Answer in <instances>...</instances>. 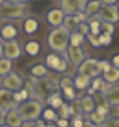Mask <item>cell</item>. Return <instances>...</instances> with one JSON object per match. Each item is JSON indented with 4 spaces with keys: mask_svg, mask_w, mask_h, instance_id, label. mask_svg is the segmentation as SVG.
<instances>
[{
    "mask_svg": "<svg viewBox=\"0 0 119 127\" xmlns=\"http://www.w3.org/2000/svg\"><path fill=\"white\" fill-rule=\"evenodd\" d=\"M109 62H110V65L111 67H114V68H118L119 69V53L114 54Z\"/></svg>",
    "mask_w": 119,
    "mask_h": 127,
    "instance_id": "43",
    "label": "cell"
},
{
    "mask_svg": "<svg viewBox=\"0 0 119 127\" xmlns=\"http://www.w3.org/2000/svg\"><path fill=\"white\" fill-rule=\"evenodd\" d=\"M46 103L51 107V109H59V108H60L63 104H64L63 98L60 96V93H59V91H54V93L48 98Z\"/></svg>",
    "mask_w": 119,
    "mask_h": 127,
    "instance_id": "22",
    "label": "cell"
},
{
    "mask_svg": "<svg viewBox=\"0 0 119 127\" xmlns=\"http://www.w3.org/2000/svg\"><path fill=\"white\" fill-rule=\"evenodd\" d=\"M55 126L56 127H68L69 126V122H68V119H60V118H58V121L55 122Z\"/></svg>",
    "mask_w": 119,
    "mask_h": 127,
    "instance_id": "45",
    "label": "cell"
},
{
    "mask_svg": "<svg viewBox=\"0 0 119 127\" xmlns=\"http://www.w3.org/2000/svg\"><path fill=\"white\" fill-rule=\"evenodd\" d=\"M99 44H100V46H108L111 44V40H113V36H109L106 33H100L99 35Z\"/></svg>",
    "mask_w": 119,
    "mask_h": 127,
    "instance_id": "39",
    "label": "cell"
},
{
    "mask_svg": "<svg viewBox=\"0 0 119 127\" xmlns=\"http://www.w3.org/2000/svg\"><path fill=\"white\" fill-rule=\"evenodd\" d=\"M99 127H104V126H99Z\"/></svg>",
    "mask_w": 119,
    "mask_h": 127,
    "instance_id": "54",
    "label": "cell"
},
{
    "mask_svg": "<svg viewBox=\"0 0 119 127\" xmlns=\"http://www.w3.org/2000/svg\"><path fill=\"white\" fill-rule=\"evenodd\" d=\"M91 85V78L85 74H77L76 77L73 78V87L74 90H87Z\"/></svg>",
    "mask_w": 119,
    "mask_h": 127,
    "instance_id": "18",
    "label": "cell"
},
{
    "mask_svg": "<svg viewBox=\"0 0 119 127\" xmlns=\"http://www.w3.org/2000/svg\"><path fill=\"white\" fill-rule=\"evenodd\" d=\"M76 32H78V33H81L82 36L86 37L88 33H90V27H88V25L86 23V22H83V23H79V25H78Z\"/></svg>",
    "mask_w": 119,
    "mask_h": 127,
    "instance_id": "41",
    "label": "cell"
},
{
    "mask_svg": "<svg viewBox=\"0 0 119 127\" xmlns=\"http://www.w3.org/2000/svg\"><path fill=\"white\" fill-rule=\"evenodd\" d=\"M60 9L64 13V16H74L77 12H79L78 1H73V0H63V1H60Z\"/></svg>",
    "mask_w": 119,
    "mask_h": 127,
    "instance_id": "15",
    "label": "cell"
},
{
    "mask_svg": "<svg viewBox=\"0 0 119 127\" xmlns=\"http://www.w3.org/2000/svg\"><path fill=\"white\" fill-rule=\"evenodd\" d=\"M60 62V57L56 54H49L46 57V68H51V69H56V67Z\"/></svg>",
    "mask_w": 119,
    "mask_h": 127,
    "instance_id": "32",
    "label": "cell"
},
{
    "mask_svg": "<svg viewBox=\"0 0 119 127\" xmlns=\"http://www.w3.org/2000/svg\"><path fill=\"white\" fill-rule=\"evenodd\" d=\"M64 13L62 12L60 8H51L48 13H46V21L48 23L53 27V28H56V27H60L62 23H63V19H64Z\"/></svg>",
    "mask_w": 119,
    "mask_h": 127,
    "instance_id": "11",
    "label": "cell"
},
{
    "mask_svg": "<svg viewBox=\"0 0 119 127\" xmlns=\"http://www.w3.org/2000/svg\"><path fill=\"white\" fill-rule=\"evenodd\" d=\"M31 82L33 85V91H35V96L39 101H44V100H48V98L53 94L55 90V86L51 84V81L48 77H44V78H32L31 77ZM36 99V100H37Z\"/></svg>",
    "mask_w": 119,
    "mask_h": 127,
    "instance_id": "4",
    "label": "cell"
},
{
    "mask_svg": "<svg viewBox=\"0 0 119 127\" xmlns=\"http://www.w3.org/2000/svg\"><path fill=\"white\" fill-rule=\"evenodd\" d=\"M3 4H4V1H3V0H0V6H1Z\"/></svg>",
    "mask_w": 119,
    "mask_h": 127,
    "instance_id": "52",
    "label": "cell"
},
{
    "mask_svg": "<svg viewBox=\"0 0 119 127\" xmlns=\"http://www.w3.org/2000/svg\"><path fill=\"white\" fill-rule=\"evenodd\" d=\"M83 42H85V36H82L78 32H72L71 33V36H69V46L81 48Z\"/></svg>",
    "mask_w": 119,
    "mask_h": 127,
    "instance_id": "30",
    "label": "cell"
},
{
    "mask_svg": "<svg viewBox=\"0 0 119 127\" xmlns=\"http://www.w3.org/2000/svg\"><path fill=\"white\" fill-rule=\"evenodd\" d=\"M67 55H68L69 62H71L74 67H78V65L87 58L85 50L82 49V46H81V48L68 46V49H67Z\"/></svg>",
    "mask_w": 119,
    "mask_h": 127,
    "instance_id": "10",
    "label": "cell"
},
{
    "mask_svg": "<svg viewBox=\"0 0 119 127\" xmlns=\"http://www.w3.org/2000/svg\"><path fill=\"white\" fill-rule=\"evenodd\" d=\"M104 127H119V116H108L106 121L102 125Z\"/></svg>",
    "mask_w": 119,
    "mask_h": 127,
    "instance_id": "37",
    "label": "cell"
},
{
    "mask_svg": "<svg viewBox=\"0 0 119 127\" xmlns=\"http://www.w3.org/2000/svg\"><path fill=\"white\" fill-rule=\"evenodd\" d=\"M101 77L109 86L110 85H115V84H118V81H119V69L110 65L109 69L105 71L101 74Z\"/></svg>",
    "mask_w": 119,
    "mask_h": 127,
    "instance_id": "16",
    "label": "cell"
},
{
    "mask_svg": "<svg viewBox=\"0 0 119 127\" xmlns=\"http://www.w3.org/2000/svg\"><path fill=\"white\" fill-rule=\"evenodd\" d=\"M12 62L6 58H0V77H5L6 74H9L12 72Z\"/></svg>",
    "mask_w": 119,
    "mask_h": 127,
    "instance_id": "28",
    "label": "cell"
},
{
    "mask_svg": "<svg viewBox=\"0 0 119 127\" xmlns=\"http://www.w3.org/2000/svg\"><path fill=\"white\" fill-rule=\"evenodd\" d=\"M29 73H31L32 78H44L48 76V68H46V65L37 63L29 68Z\"/></svg>",
    "mask_w": 119,
    "mask_h": 127,
    "instance_id": "19",
    "label": "cell"
},
{
    "mask_svg": "<svg viewBox=\"0 0 119 127\" xmlns=\"http://www.w3.org/2000/svg\"><path fill=\"white\" fill-rule=\"evenodd\" d=\"M78 21L76 19L74 16H65L64 19H63V23H62V27L65 28L69 33L72 32H76L77 31V27H78Z\"/></svg>",
    "mask_w": 119,
    "mask_h": 127,
    "instance_id": "21",
    "label": "cell"
},
{
    "mask_svg": "<svg viewBox=\"0 0 119 127\" xmlns=\"http://www.w3.org/2000/svg\"><path fill=\"white\" fill-rule=\"evenodd\" d=\"M13 100H14V103H17L18 105H19L21 103H23V100H22V96H21L19 91H16V93H13Z\"/></svg>",
    "mask_w": 119,
    "mask_h": 127,
    "instance_id": "46",
    "label": "cell"
},
{
    "mask_svg": "<svg viewBox=\"0 0 119 127\" xmlns=\"http://www.w3.org/2000/svg\"><path fill=\"white\" fill-rule=\"evenodd\" d=\"M72 126L73 127H83V118H73Z\"/></svg>",
    "mask_w": 119,
    "mask_h": 127,
    "instance_id": "44",
    "label": "cell"
},
{
    "mask_svg": "<svg viewBox=\"0 0 119 127\" xmlns=\"http://www.w3.org/2000/svg\"><path fill=\"white\" fill-rule=\"evenodd\" d=\"M118 108H119V107H118Z\"/></svg>",
    "mask_w": 119,
    "mask_h": 127,
    "instance_id": "55",
    "label": "cell"
},
{
    "mask_svg": "<svg viewBox=\"0 0 119 127\" xmlns=\"http://www.w3.org/2000/svg\"><path fill=\"white\" fill-rule=\"evenodd\" d=\"M67 68H68V62H67L64 58H60V62H59L55 72H56V73H63V72L67 71Z\"/></svg>",
    "mask_w": 119,
    "mask_h": 127,
    "instance_id": "42",
    "label": "cell"
},
{
    "mask_svg": "<svg viewBox=\"0 0 119 127\" xmlns=\"http://www.w3.org/2000/svg\"><path fill=\"white\" fill-rule=\"evenodd\" d=\"M105 116H101L100 113H97V112H92V113L87 114V121H90L91 123H94L95 126H102L104 122L106 121Z\"/></svg>",
    "mask_w": 119,
    "mask_h": 127,
    "instance_id": "29",
    "label": "cell"
},
{
    "mask_svg": "<svg viewBox=\"0 0 119 127\" xmlns=\"http://www.w3.org/2000/svg\"><path fill=\"white\" fill-rule=\"evenodd\" d=\"M26 9V1H4V4L0 6V16L3 18L18 19L24 16Z\"/></svg>",
    "mask_w": 119,
    "mask_h": 127,
    "instance_id": "3",
    "label": "cell"
},
{
    "mask_svg": "<svg viewBox=\"0 0 119 127\" xmlns=\"http://www.w3.org/2000/svg\"><path fill=\"white\" fill-rule=\"evenodd\" d=\"M18 108V104L13 100V93L0 87V112H8L10 109Z\"/></svg>",
    "mask_w": 119,
    "mask_h": 127,
    "instance_id": "9",
    "label": "cell"
},
{
    "mask_svg": "<svg viewBox=\"0 0 119 127\" xmlns=\"http://www.w3.org/2000/svg\"><path fill=\"white\" fill-rule=\"evenodd\" d=\"M117 0H102V1H100L101 5L104 6H111V5H117Z\"/></svg>",
    "mask_w": 119,
    "mask_h": 127,
    "instance_id": "47",
    "label": "cell"
},
{
    "mask_svg": "<svg viewBox=\"0 0 119 127\" xmlns=\"http://www.w3.org/2000/svg\"><path fill=\"white\" fill-rule=\"evenodd\" d=\"M3 53H4V48H3V42H0V58H3Z\"/></svg>",
    "mask_w": 119,
    "mask_h": 127,
    "instance_id": "50",
    "label": "cell"
},
{
    "mask_svg": "<svg viewBox=\"0 0 119 127\" xmlns=\"http://www.w3.org/2000/svg\"><path fill=\"white\" fill-rule=\"evenodd\" d=\"M105 96L108 99L110 108L111 107H119V84L110 85L105 91Z\"/></svg>",
    "mask_w": 119,
    "mask_h": 127,
    "instance_id": "12",
    "label": "cell"
},
{
    "mask_svg": "<svg viewBox=\"0 0 119 127\" xmlns=\"http://www.w3.org/2000/svg\"><path fill=\"white\" fill-rule=\"evenodd\" d=\"M99 36H95V35H91V33H88L86 37H85V40H87L88 41V44L92 46V48H95V49H99V48H101L100 46V44H99V39H97Z\"/></svg>",
    "mask_w": 119,
    "mask_h": 127,
    "instance_id": "40",
    "label": "cell"
},
{
    "mask_svg": "<svg viewBox=\"0 0 119 127\" xmlns=\"http://www.w3.org/2000/svg\"><path fill=\"white\" fill-rule=\"evenodd\" d=\"M56 114L59 116V118L60 119H68L71 118V114H69V109H68V104H63V105L58 109Z\"/></svg>",
    "mask_w": 119,
    "mask_h": 127,
    "instance_id": "38",
    "label": "cell"
},
{
    "mask_svg": "<svg viewBox=\"0 0 119 127\" xmlns=\"http://www.w3.org/2000/svg\"><path fill=\"white\" fill-rule=\"evenodd\" d=\"M68 109H69V114L73 118H82V109H81V104H79V99H74L68 104Z\"/></svg>",
    "mask_w": 119,
    "mask_h": 127,
    "instance_id": "24",
    "label": "cell"
},
{
    "mask_svg": "<svg viewBox=\"0 0 119 127\" xmlns=\"http://www.w3.org/2000/svg\"><path fill=\"white\" fill-rule=\"evenodd\" d=\"M41 117H42V121H48V122H56L58 121V114L54 109L51 108H45L41 113Z\"/></svg>",
    "mask_w": 119,
    "mask_h": 127,
    "instance_id": "31",
    "label": "cell"
},
{
    "mask_svg": "<svg viewBox=\"0 0 119 127\" xmlns=\"http://www.w3.org/2000/svg\"><path fill=\"white\" fill-rule=\"evenodd\" d=\"M92 99H94V101H95L96 108L110 109V105H109V103H108V99H106L105 94H102V93H95V94L92 95Z\"/></svg>",
    "mask_w": 119,
    "mask_h": 127,
    "instance_id": "26",
    "label": "cell"
},
{
    "mask_svg": "<svg viewBox=\"0 0 119 127\" xmlns=\"http://www.w3.org/2000/svg\"><path fill=\"white\" fill-rule=\"evenodd\" d=\"M21 127H37L36 121H28V122H23L21 125Z\"/></svg>",
    "mask_w": 119,
    "mask_h": 127,
    "instance_id": "48",
    "label": "cell"
},
{
    "mask_svg": "<svg viewBox=\"0 0 119 127\" xmlns=\"http://www.w3.org/2000/svg\"><path fill=\"white\" fill-rule=\"evenodd\" d=\"M18 113L23 122L28 121H37L40 119L41 113L44 110L42 103L36 100V99H29L27 101H23L18 105Z\"/></svg>",
    "mask_w": 119,
    "mask_h": 127,
    "instance_id": "2",
    "label": "cell"
},
{
    "mask_svg": "<svg viewBox=\"0 0 119 127\" xmlns=\"http://www.w3.org/2000/svg\"><path fill=\"white\" fill-rule=\"evenodd\" d=\"M101 8V4L100 1H87L86 3V6H85V16L88 18V17H91V16H95V14H97L99 10Z\"/></svg>",
    "mask_w": 119,
    "mask_h": 127,
    "instance_id": "25",
    "label": "cell"
},
{
    "mask_svg": "<svg viewBox=\"0 0 119 127\" xmlns=\"http://www.w3.org/2000/svg\"><path fill=\"white\" fill-rule=\"evenodd\" d=\"M24 86V80L22 78L17 72H10L9 74L3 78V87L5 90H8L10 93H16V91H21Z\"/></svg>",
    "mask_w": 119,
    "mask_h": 127,
    "instance_id": "5",
    "label": "cell"
},
{
    "mask_svg": "<svg viewBox=\"0 0 119 127\" xmlns=\"http://www.w3.org/2000/svg\"><path fill=\"white\" fill-rule=\"evenodd\" d=\"M17 35H18V31L13 25H4L1 28H0V37L4 40V42L16 40Z\"/></svg>",
    "mask_w": 119,
    "mask_h": 127,
    "instance_id": "14",
    "label": "cell"
},
{
    "mask_svg": "<svg viewBox=\"0 0 119 127\" xmlns=\"http://www.w3.org/2000/svg\"><path fill=\"white\" fill-rule=\"evenodd\" d=\"M63 91V96L65 100H68L69 103L74 99H77V95H76V90H74V87H68V89H64Z\"/></svg>",
    "mask_w": 119,
    "mask_h": 127,
    "instance_id": "36",
    "label": "cell"
},
{
    "mask_svg": "<svg viewBox=\"0 0 119 127\" xmlns=\"http://www.w3.org/2000/svg\"><path fill=\"white\" fill-rule=\"evenodd\" d=\"M3 48H4V53L3 57L9 59L10 62L17 61V59L21 57V45L17 40H12V41H5L3 42Z\"/></svg>",
    "mask_w": 119,
    "mask_h": 127,
    "instance_id": "8",
    "label": "cell"
},
{
    "mask_svg": "<svg viewBox=\"0 0 119 127\" xmlns=\"http://www.w3.org/2000/svg\"><path fill=\"white\" fill-rule=\"evenodd\" d=\"M97 61L99 59H96V58H86L85 61L77 67L78 74L88 76L91 80L95 78V77H99L100 74L96 72V64H97Z\"/></svg>",
    "mask_w": 119,
    "mask_h": 127,
    "instance_id": "7",
    "label": "cell"
},
{
    "mask_svg": "<svg viewBox=\"0 0 119 127\" xmlns=\"http://www.w3.org/2000/svg\"><path fill=\"white\" fill-rule=\"evenodd\" d=\"M23 30L27 35H33L39 30V22L36 18H27L23 23Z\"/></svg>",
    "mask_w": 119,
    "mask_h": 127,
    "instance_id": "27",
    "label": "cell"
},
{
    "mask_svg": "<svg viewBox=\"0 0 119 127\" xmlns=\"http://www.w3.org/2000/svg\"><path fill=\"white\" fill-rule=\"evenodd\" d=\"M5 125V112H0V126Z\"/></svg>",
    "mask_w": 119,
    "mask_h": 127,
    "instance_id": "49",
    "label": "cell"
},
{
    "mask_svg": "<svg viewBox=\"0 0 119 127\" xmlns=\"http://www.w3.org/2000/svg\"><path fill=\"white\" fill-rule=\"evenodd\" d=\"M109 67H110V62L106 61V59H102V61H97V64H96V72H97L100 76L109 69Z\"/></svg>",
    "mask_w": 119,
    "mask_h": 127,
    "instance_id": "35",
    "label": "cell"
},
{
    "mask_svg": "<svg viewBox=\"0 0 119 127\" xmlns=\"http://www.w3.org/2000/svg\"><path fill=\"white\" fill-rule=\"evenodd\" d=\"M40 50H41V45L37 41H35V40L27 41L26 45H24V51H26V54L28 57H36V55H39Z\"/></svg>",
    "mask_w": 119,
    "mask_h": 127,
    "instance_id": "23",
    "label": "cell"
},
{
    "mask_svg": "<svg viewBox=\"0 0 119 127\" xmlns=\"http://www.w3.org/2000/svg\"><path fill=\"white\" fill-rule=\"evenodd\" d=\"M79 104H81L82 113H85V114H90L92 112H95V109H96L95 101L92 99V96H90V95H83L79 99Z\"/></svg>",
    "mask_w": 119,
    "mask_h": 127,
    "instance_id": "17",
    "label": "cell"
},
{
    "mask_svg": "<svg viewBox=\"0 0 119 127\" xmlns=\"http://www.w3.org/2000/svg\"><path fill=\"white\" fill-rule=\"evenodd\" d=\"M90 87L92 89L95 93H102V94H105V91H106V89L109 87V85L102 80L101 76H99V77H95V78L91 80Z\"/></svg>",
    "mask_w": 119,
    "mask_h": 127,
    "instance_id": "20",
    "label": "cell"
},
{
    "mask_svg": "<svg viewBox=\"0 0 119 127\" xmlns=\"http://www.w3.org/2000/svg\"><path fill=\"white\" fill-rule=\"evenodd\" d=\"M0 127H9V126H6V125H3V126H0Z\"/></svg>",
    "mask_w": 119,
    "mask_h": 127,
    "instance_id": "53",
    "label": "cell"
},
{
    "mask_svg": "<svg viewBox=\"0 0 119 127\" xmlns=\"http://www.w3.org/2000/svg\"><path fill=\"white\" fill-rule=\"evenodd\" d=\"M58 86L60 87V90H64V89H68V87H73V78L69 77V76H63L59 80Z\"/></svg>",
    "mask_w": 119,
    "mask_h": 127,
    "instance_id": "33",
    "label": "cell"
},
{
    "mask_svg": "<svg viewBox=\"0 0 119 127\" xmlns=\"http://www.w3.org/2000/svg\"><path fill=\"white\" fill-rule=\"evenodd\" d=\"M44 127H56V126H55V125H51V123H50V125H45Z\"/></svg>",
    "mask_w": 119,
    "mask_h": 127,
    "instance_id": "51",
    "label": "cell"
},
{
    "mask_svg": "<svg viewBox=\"0 0 119 127\" xmlns=\"http://www.w3.org/2000/svg\"><path fill=\"white\" fill-rule=\"evenodd\" d=\"M97 16L100 17V19L102 22L115 25V23L119 22V9H118L117 5H111V6H104V5H101Z\"/></svg>",
    "mask_w": 119,
    "mask_h": 127,
    "instance_id": "6",
    "label": "cell"
},
{
    "mask_svg": "<svg viewBox=\"0 0 119 127\" xmlns=\"http://www.w3.org/2000/svg\"><path fill=\"white\" fill-rule=\"evenodd\" d=\"M100 32H101V33H106V35H109V36H113L114 32H115V25L102 22L101 26H100Z\"/></svg>",
    "mask_w": 119,
    "mask_h": 127,
    "instance_id": "34",
    "label": "cell"
},
{
    "mask_svg": "<svg viewBox=\"0 0 119 127\" xmlns=\"http://www.w3.org/2000/svg\"><path fill=\"white\" fill-rule=\"evenodd\" d=\"M23 123L22 118L18 113V109H10L5 113V125L9 127H21V125Z\"/></svg>",
    "mask_w": 119,
    "mask_h": 127,
    "instance_id": "13",
    "label": "cell"
},
{
    "mask_svg": "<svg viewBox=\"0 0 119 127\" xmlns=\"http://www.w3.org/2000/svg\"><path fill=\"white\" fill-rule=\"evenodd\" d=\"M69 36L71 33L62 26L53 28L48 35V45L53 51L64 53L69 46Z\"/></svg>",
    "mask_w": 119,
    "mask_h": 127,
    "instance_id": "1",
    "label": "cell"
}]
</instances>
